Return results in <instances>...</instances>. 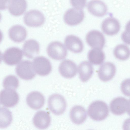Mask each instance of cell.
I'll return each instance as SVG.
<instances>
[{
  "label": "cell",
  "instance_id": "obj_1",
  "mask_svg": "<svg viewBox=\"0 0 130 130\" xmlns=\"http://www.w3.org/2000/svg\"><path fill=\"white\" fill-rule=\"evenodd\" d=\"M108 107L102 101H96L91 103L88 109V113L93 120L100 121L105 119L109 114Z\"/></svg>",
  "mask_w": 130,
  "mask_h": 130
},
{
  "label": "cell",
  "instance_id": "obj_2",
  "mask_svg": "<svg viewBox=\"0 0 130 130\" xmlns=\"http://www.w3.org/2000/svg\"><path fill=\"white\" fill-rule=\"evenodd\" d=\"M48 104L50 111L57 115L63 113L67 107L66 102L64 97L57 93L53 94L49 97Z\"/></svg>",
  "mask_w": 130,
  "mask_h": 130
},
{
  "label": "cell",
  "instance_id": "obj_3",
  "mask_svg": "<svg viewBox=\"0 0 130 130\" xmlns=\"http://www.w3.org/2000/svg\"><path fill=\"white\" fill-rule=\"evenodd\" d=\"M47 52L50 57L57 60L64 59L67 55V50L65 46L58 41L50 43L47 46Z\"/></svg>",
  "mask_w": 130,
  "mask_h": 130
},
{
  "label": "cell",
  "instance_id": "obj_4",
  "mask_svg": "<svg viewBox=\"0 0 130 130\" xmlns=\"http://www.w3.org/2000/svg\"><path fill=\"white\" fill-rule=\"evenodd\" d=\"M15 71L20 78L25 80L32 79L36 75L32 63L28 60H23L20 62L16 67Z\"/></svg>",
  "mask_w": 130,
  "mask_h": 130
},
{
  "label": "cell",
  "instance_id": "obj_5",
  "mask_svg": "<svg viewBox=\"0 0 130 130\" xmlns=\"http://www.w3.org/2000/svg\"><path fill=\"white\" fill-rule=\"evenodd\" d=\"M44 16L39 11L32 9L28 11L23 17V21L27 26L36 27L40 26L44 23Z\"/></svg>",
  "mask_w": 130,
  "mask_h": 130
},
{
  "label": "cell",
  "instance_id": "obj_6",
  "mask_svg": "<svg viewBox=\"0 0 130 130\" xmlns=\"http://www.w3.org/2000/svg\"><path fill=\"white\" fill-rule=\"evenodd\" d=\"M33 67L38 75L45 76L49 74L52 70V66L49 60L42 56L36 57L33 61Z\"/></svg>",
  "mask_w": 130,
  "mask_h": 130
},
{
  "label": "cell",
  "instance_id": "obj_7",
  "mask_svg": "<svg viewBox=\"0 0 130 130\" xmlns=\"http://www.w3.org/2000/svg\"><path fill=\"white\" fill-rule=\"evenodd\" d=\"M23 56V52L19 48L15 47L7 49L2 55V59L6 64L15 65L20 62Z\"/></svg>",
  "mask_w": 130,
  "mask_h": 130
},
{
  "label": "cell",
  "instance_id": "obj_8",
  "mask_svg": "<svg viewBox=\"0 0 130 130\" xmlns=\"http://www.w3.org/2000/svg\"><path fill=\"white\" fill-rule=\"evenodd\" d=\"M84 18V13L82 9L74 8L68 9L65 12L63 19L67 25L74 26L81 22Z\"/></svg>",
  "mask_w": 130,
  "mask_h": 130
},
{
  "label": "cell",
  "instance_id": "obj_9",
  "mask_svg": "<svg viewBox=\"0 0 130 130\" xmlns=\"http://www.w3.org/2000/svg\"><path fill=\"white\" fill-rule=\"evenodd\" d=\"M19 100V95L14 90L5 89L1 92V104L8 107H14L18 103Z\"/></svg>",
  "mask_w": 130,
  "mask_h": 130
},
{
  "label": "cell",
  "instance_id": "obj_10",
  "mask_svg": "<svg viewBox=\"0 0 130 130\" xmlns=\"http://www.w3.org/2000/svg\"><path fill=\"white\" fill-rule=\"evenodd\" d=\"M86 41L88 44L93 48L102 50L105 43L104 36L100 31L95 30L89 31L86 37Z\"/></svg>",
  "mask_w": 130,
  "mask_h": 130
},
{
  "label": "cell",
  "instance_id": "obj_11",
  "mask_svg": "<svg viewBox=\"0 0 130 130\" xmlns=\"http://www.w3.org/2000/svg\"><path fill=\"white\" fill-rule=\"evenodd\" d=\"M60 74L67 78H73L77 73V68L75 63L69 60H65L60 63L59 67Z\"/></svg>",
  "mask_w": 130,
  "mask_h": 130
},
{
  "label": "cell",
  "instance_id": "obj_12",
  "mask_svg": "<svg viewBox=\"0 0 130 130\" xmlns=\"http://www.w3.org/2000/svg\"><path fill=\"white\" fill-rule=\"evenodd\" d=\"M34 126L40 129H44L50 125L51 118L49 113L44 111H40L36 112L33 119Z\"/></svg>",
  "mask_w": 130,
  "mask_h": 130
},
{
  "label": "cell",
  "instance_id": "obj_13",
  "mask_svg": "<svg viewBox=\"0 0 130 130\" xmlns=\"http://www.w3.org/2000/svg\"><path fill=\"white\" fill-rule=\"evenodd\" d=\"M27 6V3L25 0H8L5 2V8H7L11 14L19 16L24 12Z\"/></svg>",
  "mask_w": 130,
  "mask_h": 130
},
{
  "label": "cell",
  "instance_id": "obj_14",
  "mask_svg": "<svg viewBox=\"0 0 130 130\" xmlns=\"http://www.w3.org/2000/svg\"><path fill=\"white\" fill-rule=\"evenodd\" d=\"M116 67L112 63L110 62H105L100 67L98 72L99 77L103 82H107L115 76Z\"/></svg>",
  "mask_w": 130,
  "mask_h": 130
},
{
  "label": "cell",
  "instance_id": "obj_15",
  "mask_svg": "<svg viewBox=\"0 0 130 130\" xmlns=\"http://www.w3.org/2000/svg\"><path fill=\"white\" fill-rule=\"evenodd\" d=\"M128 105V101L125 98L118 97L110 102V110L111 112L115 115H121L127 110Z\"/></svg>",
  "mask_w": 130,
  "mask_h": 130
},
{
  "label": "cell",
  "instance_id": "obj_16",
  "mask_svg": "<svg viewBox=\"0 0 130 130\" xmlns=\"http://www.w3.org/2000/svg\"><path fill=\"white\" fill-rule=\"evenodd\" d=\"M101 28L106 34L112 36L117 34L120 28V24L116 19L112 17L105 19L103 21Z\"/></svg>",
  "mask_w": 130,
  "mask_h": 130
},
{
  "label": "cell",
  "instance_id": "obj_17",
  "mask_svg": "<svg viewBox=\"0 0 130 130\" xmlns=\"http://www.w3.org/2000/svg\"><path fill=\"white\" fill-rule=\"evenodd\" d=\"M26 101L28 106L31 108L37 110L43 106L45 98L43 95L37 91H33L27 95Z\"/></svg>",
  "mask_w": 130,
  "mask_h": 130
},
{
  "label": "cell",
  "instance_id": "obj_18",
  "mask_svg": "<svg viewBox=\"0 0 130 130\" xmlns=\"http://www.w3.org/2000/svg\"><path fill=\"white\" fill-rule=\"evenodd\" d=\"M89 12L93 15L101 17L106 13L107 7L103 2L98 0H93L89 2L87 5Z\"/></svg>",
  "mask_w": 130,
  "mask_h": 130
},
{
  "label": "cell",
  "instance_id": "obj_19",
  "mask_svg": "<svg viewBox=\"0 0 130 130\" xmlns=\"http://www.w3.org/2000/svg\"><path fill=\"white\" fill-rule=\"evenodd\" d=\"M64 44L68 49L74 53H80L83 49V44L82 40L74 35L67 36L65 39Z\"/></svg>",
  "mask_w": 130,
  "mask_h": 130
},
{
  "label": "cell",
  "instance_id": "obj_20",
  "mask_svg": "<svg viewBox=\"0 0 130 130\" xmlns=\"http://www.w3.org/2000/svg\"><path fill=\"white\" fill-rule=\"evenodd\" d=\"M70 116L72 122L78 125L83 123L87 117L86 112L84 108L78 105L73 106L71 109Z\"/></svg>",
  "mask_w": 130,
  "mask_h": 130
},
{
  "label": "cell",
  "instance_id": "obj_21",
  "mask_svg": "<svg viewBox=\"0 0 130 130\" xmlns=\"http://www.w3.org/2000/svg\"><path fill=\"white\" fill-rule=\"evenodd\" d=\"M39 45L38 42L33 39L26 41L23 46L24 55L30 58H33L37 55L39 52Z\"/></svg>",
  "mask_w": 130,
  "mask_h": 130
},
{
  "label": "cell",
  "instance_id": "obj_22",
  "mask_svg": "<svg viewBox=\"0 0 130 130\" xmlns=\"http://www.w3.org/2000/svg\"><path fill=\"white\" fill-rule=\"evenodd\" d=\"M8 35L10 38L13 41L20 42L25 39L27 31L23 26L16 25L13 26L9 29Z\"/></svg>",
  "mask_w": 130,
  "mask_h": 130
},
{
  "label": "cell",
  "instance_id": "obj_23",
  "mask_svg": "<svg viewBox=\"0 0 130 130\" xmlns=\"http://www.w3.org/2000/svg\"><path fill=\"white\" fill-rule=\"evenodd\" d=\"M78 70L79 78L83 82H85L88 80L93 72L92 65L87 61H84L81 63L78 66Z\"/></svg>",
  "mask_w": 130,
  "mask_h": 130
},
{
  "label": "cell",
  "instance_id": "obj_24",
  "mask_svg": "<svg viewBox=\"0 0 130 130\" xmlns=\"http://www.w3.org/2000/svg\"><path fill=\"white\" fill-rule=\"evenodd\" d=\"M88 58L89 61L91 63L96 65H100L104 61L105 55L101 50L93 48L88 52Z\"/></svg>",
  "mask_w": 130,
  "mask_h": 130
},
{
  "label": "cell",
  "instance_id": "obj_25",
  "mask_svg": "<svg viewBox=\"0 0 130 130\" xmlns=\"http://www.w3.org/2000/svg\"><path fill=\"white\" fill-rule=\"evenodd\" d=\"M113 53L115 57L121 60H125L130 56V50L126 45L120 44L114 48Z\"/></svg>",
  "mask_w": 130,
  "mask_h": 130
},
{
  "label": "cell",
  "instance_id": "obj_26",
  "mask_svg": "<svg viewBox=\"0 0 130 130\" xmlns=\"http://www.w3.org/2000/svg\"><path fill=\"white\" fill-rule=\"evenodd\" d=\"M11 112L8 109L2 107L0 108V128H5L9 126L12 120Z\"/></svg>",
  "mask_w": 130,
  "mask_h": 130
},
{
  "label": "cell",
  "instance_id": "obj_27",
  "mask_svg": "<svg viewBox=\"0 0 130 130\" xmlns=\"http://www.w3.org/2000/svg\"><path fill=\"white\" fill-rule=\"evenodd\" d=\"M18 79L15 76L10 75L6 77L4 79L3 85L5 89L15 90L19 86Z\"/></svg>",
  "mask_w": 130,
  "mask_h": 130
},
{
  "label": "cell",
  "instance_id": "obj_28",
  "mask_svg": "<svg viewBox=\"0 0 130 130\" xmlns=\"http://www.w3.org/2000/svg\"><path fill=\"white\" fill-rule=\"evenodd\" d=\"M121 89L125 95L130 96V78L127 79L122 82Z\"/></svg>",
  "mask_w": 130,
  "mask_h": 130
},
{
  "label": "cell",
  "instance_id": "obj_29",
  "mask_svg": "<svg viewBox=\"0 0 130 130\" xmlns=\"http://www.w3.org/2000/svg\"><path fill=\"white\" fill-rule=\"evenodd\" d=\"M121 38L125 43L130 45V20L126 24L125 29L121 35Z\"/></svg>",
  "mask_w": 130,
  "mask_h": 130
},
{
  "label": "cell",
  "instance_id": "obj_30",
  "mask_svg": "<svg viewBox=\"0 0 130 130\" xmlns=\"http://www.w3.org/2000/svg\"><path fill=\"white\" fill-rule=\"evenodd\" d=\"M71 4L74 8L82 9L85 6L86 4V1H71Z\"/></svg>",
  "mask_w": 130,
  "mask_h": 130
},
{
  "label": "cell",
  "instance_id": "obj_31",
  "mask_svg": "<svg viewBox=\"0 0 130 130\" xmlns=\"http://www.w3.org/2000/svg\"><path fill=\"white\" fill-rule=\"evenodd\" d=\"M123 130H130V118L126 119L123 125Z\"/></svg>",
  "mask_w": 130,
  "mask_h": 130
},
{
  "label": "cell",
  "instance_id": "obj_32",
  "mask_svg": "<svg viewBox=\"0 0 130 130\" xmlns=\"http://www.w3.org/2000/svg\"><path fill=\"white\" fill-rule=\"evenodd\" d=\"M127 112L128 115L130 116V99L128 101V105Z\"/></svg>",
  "mask_w": 130,
  "mask_h": 130
}]
</instances>
